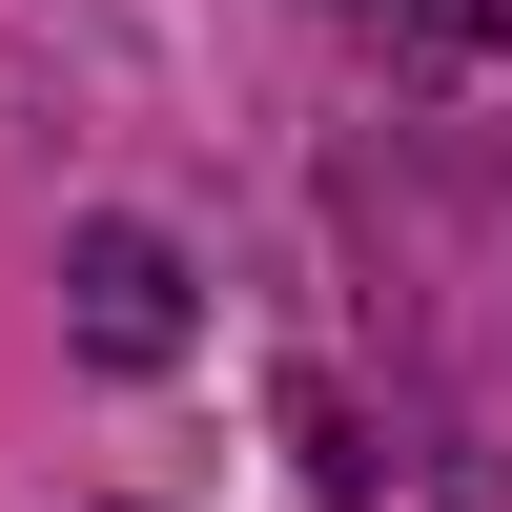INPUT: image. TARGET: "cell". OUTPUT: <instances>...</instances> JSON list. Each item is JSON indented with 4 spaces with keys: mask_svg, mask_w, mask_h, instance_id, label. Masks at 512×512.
<instances>
[{
    "mask_svg": "<svg viewBox=\"0 0 512 512\" xmlns=\"http://www.w3.org/2000/svg\"><path fill=\"white\" fill-rule=\"evenodd\" d=\"M349 21H390V41H431V62H492V41H512V0H349Z\"/></svg>",
    "mask_w": 512,
    "mask_h": 512,
    "instance_id": "obj_2",
    "label": "cell"
},
{
    "mask_svg": "<svg viewBox=\"0 0 512 512\" xmlns=\"http://www.w3.org/2000/svg\"><path fill=\"white\" fill-rule=\"evenodd\" d=\"M62 287H82V349H103V369H164V349H185V246H164V226H82Z\"/></svg>",
    "mask_w": 512,
    "mask_h": 512,
    "instance_id": "obj_1",
    "label": "cell"
}]
</instances>
